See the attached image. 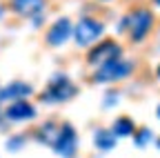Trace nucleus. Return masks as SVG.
<instances>
[{
    "instance_id": "obj_1",
    "label": "nucleus",
    "mask_w": 160,
    "mask_h": 158,
    "mask_svg": "<svg viewBox=\"0 0 160 158\" xmlns=\"http://www.w3.org/2000/svg\"><path fill=\"white\" fill-rule=\"evenodd\" d=\"M122 27H125L122 31H129L133 43H140V40H145L149 36V31L153 29V13L149 9H136L122 20Z\"/></svg>"
},
{
    "instance_id": "obj_2",
    "label": "nucleus",
    "mask_w": 160,
    "mask_h": 158,
    "mask_svg": "<svg viewBox=\"0 0 160 158\" xmlns=\"http://www.w3.org/2000/svg\"><path fill=\"white\" fill-rule=\"evenodd\" d=\"M133 65L129 60H120V58H113V60L109 63H102L96 74H93V80L98 85H102V83H113V80H122V78H127L131 74Z\"/></svg>"
},
{
    "instance_id": "obj_3",
    "label": "nucleus",
    "mask_w": 160,
    "mask_h": 158,
    "mask_svg": "<svg viewBox=\"0 0 160 158\" xmlns=\"http://www.w3.org/2000/svg\"><path fill=\"white\" fill-rule=\"evenodd\" d=\"M76 94H78V89H76V85L69 80V78L58 76L45 87V91H42L40 98H42V103H67Z\"/></svg>"
},
{
    "instance_id": "obj_4",
    "label": "nucleus",
    "mask_w": 160,
    "mask_h": 158,
    "mask_svg": "<svg viewBox=\"0 0 160 158\" xmlns=\"http://www.w3.org/2000/svg\"><path fill=\"white\" fill-rule=\"evenodd\" d=\"M105 31L102 23L96 20V18H82L76 27H73V38H76V45L78 47H87L91 45L96 38H100Z\"/></svg>"
},
{
    "instance_id": "obj_5",
    "label": "nucleus",
    "mask_w": 160,
    "mask_h": 158,
    "mask_svg": "<svg viewBox=\"0 0 160 158\" xmlns=\"http://www.w3.org/2000/svg\"><path fill=\"white\" fill-rule=\"evenodd\" d=\"M120 56H122V49H120V45L116 40H102L87 54V63L93 67H100L102 63H109V60L120 58Z\"/></svg>"
},
{
    "instance_id": "obj_6",
    "label": "nucleus",
    "mask_w": 160,
    "mask_h": 158,
    "mask_svg": "<svg viewBox=\"0 0 160 158\" xmlns=\"http://www.w3.org/2000/svg\"><path fill=\"white\" fill-rule=\"evenodd\" d=\"M76 147H78L76 129H73L69 123H62V127H60V134H58V140L53 143L56 154H58V156H62V158H73Z\"/></svg>"
},
{
    "instance_id": "obj_7",
    "label": "nucleus",
    "mask_w": 160,
    "mask_h": 158,
    "mask_svg": "<svg viewBox=\"0 0 160 158\" xmlns=\"http://www.w3.org/2000/svg\"><path fill=\"white\" fill-rule=\"evenodd\" d=\"M73 33V25L69 18H58V20L49 27L47 31V43L51 47H60V45H65L69 40V36Z\"/></svg>"
},
{
    "instance_id": "obj_8",
    "label": "nucleus",
    "mask_w": 160,
    "mask_h": 158,
    "mask_svg": "<svg viewBox=\"0 0 160 158\" xmlns=\"http://www.w3.org/2000/svg\"><path fill=\"white\" fill-rule=\"evenodd\" d=\"M5 116H7V120H11V123L31 120V118L36 116V107H33L29 100H25V98H18V100H13V103L7 107Z\"/></svg>"
},
{
    "instance_id": "obj_9",
    "label": "nucleus",
    "mask_w": 160,
    "mask_h": 158,
    "mask_svg": "<svg viewBox=\"0 0 160 158\" xmlns=\"http://www.w3.org/2000/svg\"><path fill=\"white\" fill-rule=\"evenodd\" d=\"M11 9L18 16H25V18H33L40 16L45 9V0H11Z\"/></svg>"
},
{
    "instance_id": "obj_10",
    "label": "nucleus",
    "mask_w": 160,
    "mask_h": 158,
    "mask_svg": "<svg viewBox=\"0 0 160 158\" xmlns=\"http://www.w3.org/2000/svg\"><path fill=\"white\" fill-rule=\"evenodd\" d=\"M29 94H31V87L27 83H11L5 89H0V103H9V100L13 103V100H18V98L29 96Z\"/></svg>"
},
{
    "instance_id": "obj_11",
    "label": "nucleus",
    "mask_w": 160,
    "mask_h": 158,
    "mask_svg": "<svg viewBox=\"0 0 160 158\" xmlns=\"http://www.w3.org/2000/svg\"><path fill=\"white\" fill-rule=\"evenodd\" d=\"M111 131L116 134V138H125V136H131L136 131V125H133V120L129 116H122V118H118V120L113 123Z\"/></svg>"
},
{
    "instance_id": "obj_12",
    "label": "nucleus",
    "mask_w": 160,
    "mask_h": 158,
    "mask_svg": "<svg viewBox=\"0 0 160 158\" xmlns=\"http://www.w3.org/2000/svg\"><path fill=\"white\" fill-rule=\"evenodd\" d=\"M113 145H116V134H113V131H105V129L96 131V147H98V149L107 151V149H111Z\"/></svg>"
},
{
    "instance_id": "obj_13",
    "label": "nucleus",
    "mask_w": 160,
    "mask_h": 158,
    "mask_svg": "<svg viewBox=\"0 0 160 158\" xmlns=\"http://www.w3.org/2000/svg\"><path fill=\"white\" fill-rule=\"evenodd\" d=\"M60 127L62 125H56V123H45L42 125V129H40V138H42V140L47 143V145H51L53 147V143L58 140V134H60Z\"/></svg>"
},
{
    "instance_id": "obj_14",
    "label": "nucleus",
    "mask_w": 160,
    "mask_h": 158,
    "mask_svg": "<svg viewBox=\"0 0 160 158\" xmlns=\"http://www.w3.org/2000/svg\"><path fill=\"white\" fill-rule=\"evenodd\" d=\"M136 145L138 147H145L149 140H151V129H147V127H142V129H138V134H136Z\"/></svg>"
},
{
    "instance_id": "obj_15",
    "label": "nucleus",
    "mask_w": 160,
    "mask_h": 158,
    "mask_svg": "<svg viewBox=\"0 0 160 158\" xmlns=\"http://www.w3.org/2000/svg\"><path fill=\"white\" fill-rule=\"evenodd\" d=\"M20 145H22V138H16V140H9V143H7L9 149H18Z\"/></svg>"
},
{
    "instance_id": "obj_16",
    "label": "nucleus",
    "mask_w": 160,
    "mask_h": 158,
    "mask_svg": "<svg viewBox=\"0 0 160 158\" xmlns=\"http://www.w3.org/2000/svg\"><path fill=\"white\" fill-rule=\"evenodd\" d=\"M156 74H158V78H160V65H158V71H156Z\"/></svg>"
},
{
    "instance_id": "obj_17",
    "label": "nucleus",
    "mask_w": 160,
    "mask_h": 158,
    "mask_svg": "<svg viewBox=\"0 0 160 158\" xmlns=\"http://www.w3.org/2000/svg\"><path fill=\"white\" fill-rule=\"evenodd\" d=\"M153 3H156V5H158V7H160V0H153Z\"/></svg>"
},
{
    "instance_id": "obj_18",
    "label": "nucleus",
    "mask_w": 160,
    "mask_h": 158,
    "mask_svg": "<svg viewBox=\"0 0 160 158\" xmlns=\"http://www.w3.org/2000/svg\"><path fill=\"white\" fill-rule=\"evenodd\" d=\"M158 118H160V105H158Z\"/></svg>"
},
{
    "instance_id": "obj_19",
    "label": "nucleus",
    "mask_w": 160,
    "mask_h": 158,
    "mask_svg": "<svg viewBox=\"0 0 160 158\" xmlns=\"http://www.w3.org/2000/svg\"><path fill=\"white\" fill-rule=\"evenodd\" d=\"M0 16H2V5H0Z\"/></svg>"
}]
</instances>
